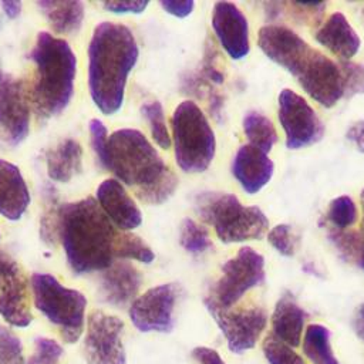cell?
I'll list each match as a JSON object with an SVG mask.
<instances>
[{
    "instance_id": "11",
    "label": "cell",
    "mask_w": 364,
    "mask_h": 364,
    "mask_svg": "<svg viewBox=\"0 0 364 364\" xmlns=\"http://www.w3.org/2000/svg\"><path fill=\"white\" fill-rule=\"evenodd\" d=\"M209 314L223 333L228 347L235 354L252 350L267 324V313L263 307L250 306L240 309H220L203 300Z\"/></svg>"
},
{
    "instance_id": "6",
    "label": "cell",
    "mask_w": 364,
    "mask_h": 364,
    "mask_svg": "<svg viewBox=\"0 0 364 364\" xmlns=\"http://www.w3.org/2000/svg\"><path fill=\"white\" fill-rule=\"evenodd\" d=\"M195 209L205 223L213 226L223 243L259 240L269 228L260 208L245 206L232 193L202 192L196 196Z\"/></svg>"
},
{
    "instance_id": "21",
    "label": "cell",
    "mask_w": 364,
    "mask_h": 364,
    "mask_svg": "<svg viewBox=\"0 0 364 364\" xmlns=\"http://www.w3.org/2000/svg\"><path fill=\"white\" fill-rule=\"evenodd\" d=\"M316 41L341 60L354 57L361 46L358 34L354 31L346 16L340 11L333 13L316 33Z\"/></svg>"
},
{
    "instance_id": "15",
    "label": "cell",
    "mask_w": 364,
    "mask_h": 364,
    "mask_svg": "<svg viewBox=\"0 0 364 364\" xmlns=\"http://www.w3.org/2000/svg\"><path fill=\"white\" fill-rule=\"evenodd\" d=\"M213 31L232 60H240L249 54V26L239 7L230 1H218L212 14Z\"/></svg>"
},
{
    "instance_id": "20",
    "label": "cell",
    "mask_w": 364,
    "mask_h": 364,
    "mask_svg": "<svg viewBox=\"0 0 364 364\" xmlns=\"http://www.w3.org/2000/svg\"><path fill=\"white\" fill-rule=\"evenodd\" d=\"M30 200V191L18 166L0 158V215L7 220H20Z\"/></svg>"
},
{
    "instance_id": "31",
    "label": "cell",
    "mask_w": 364,
    "mask_h": 364,
    "mask_svg": "<svg viewBox=\"0 0 364 364\" xmlns=\"http://www.w3.org/2000/svg\"><path fill=\"white\" fill-rule=\"evenodd\" d=\"M263 353L269 364H306L290 346L277 340L272 333L263 341Z\"/></svg>"
},
{
    "instance_id": "4",
    "label": "cell",
    "mask_w": 364,
    "mask_h": 364,
    "mask_svg": "<svg viewBox=\"0 0 364 364\" xmlns=\"http://www.w3.org/2000/svg\"><path fill=\"white\" fill-rule=\"evenodd\" d=\"M118 232L94 198L60 206L58 237L68 266L77 274L102 272L114 263Z\"/></svg>"
},
{
    "instance_id": "23",
    "label": "cell",
    "mask_w": 364,
    "mask_h": 364,
    "mask_svg": "<svg viewBox=\"0 0 364 364\" xmlns=\"http://www.w3.org/2000/svg\"><path fill=\"white\" fill-rule=\"evenodd\" d=\"M47 175L54 182L65 183L81 172L82 146L73 138H65L46 154Z\"/></svg>"
},
{
    "instance_id": "37",
    "label": "cell",
    "mask_w": 364,
    "mask_h": 364,
    "mask_svg": "<svg viewBox=\"0 0 364 364\" xmlns=\"http://www.w3.org/2000/svg\"><path fill=\"white\" fill-rule=\"evenodd\" d=\"M148 4V1H105L102 7L115 14H139Z\"/></svg>"
},
{
    "instance_id": "12",
    "label": "cell",
    "mask_w": 364,
    "mask_h": 364,
    "mask_svg": "<svg viewBox=\"0 0 364 364\" xmlns=\"http://www.w3.org/2000/svg\"><path fill=\"white\" fill-rule=\"evenodd\" d=\"M279 121L286 134V146L300 149L318 142L324 125L313 107L293 90L284 88L279 95Z\"/></svg>"
},
{
    "instance_id": "3",
    "label": "cell",
    "mask_w": 364,
    "mask_h": 364,
    "mask_svg": "<svg viewBox=\"0 0 364 364\" xmlns=\"http://www.w3.org/2000/svg\"><path fill=\"white\" fill-rule=\"evenodd\" d=\"M121 183L134 188L146 203L159 205L176 189L178 179L148 138L138 129L122 128L108 135L101 164Z\"/></svg>"
},
{
    "instance_id": "30",
    "label": "cell",
    "mask_w": 364,
    "mask_h": 364,
    "mask_svg": "<svg viewBox=\"0 0 364 364\" xmlns=\"http://www.w3.org/2000/svg\"><path fill=\"white\" fill-rule=\"evenodd\" d=\"M327 220L334 229L340 230L353 226L357 220V206L354 200L347 195L333 199L327 210Z\"/></svg>"
},
{
    "instance_id": "13",
    "label": "cell",
    "mask_w": 364,
    "mask_h": 364,
    "mask_svg": "<svg viewBox=\"0 0 364 364\" xmlns=\"http://www.w3.org/2000/svg\"><path fill=\"white\" fill-rule=\"evenodd\" d=\"M181 294L176 283L148 289L129 306V318L141 333H171L175 326L173 311Z\"/></svg>"
},
{
    "instance_id": "22",
    "label": "cell",
    "mask_w": 364,
    "mask_h": 364,
    "mask_svg": "<svg viewBox=\"0 0 364 364\" xmlns=\"http://www.w3.org/2000/svg\"><path fill=\"white\" fill-rule=\"evenodd\" d=\"M307 313L296 303L290 293H284L276 303L272 316V334L284 344L299 347Z\"/></svg>"
},
{
    "instance_id": "10",
    "label": "cell",
    "mask_w": 364,
    "mask_h": 364,
    "mask_svg": "<svg viewBox=\"0 0 364 364\" xmlns=\"http://www.w3.org/2000/svg\"><path fill=\"white\" fill-rule=\"evenodd\" d=\"M122 333L124 321L119 317L94 310L85 323L84 357L87 364H127Z\"/></svg>"
},
{
    "instance_id": "18",
    "label": "cell",
    "mask_w": 364,
    "mask_h": 364,
    "mask_svg": "<svg viewBox=\"0 0 364 364\" xmlns=\"http://www.w3.org/2000/svg\"><path fill=\"white\" fill-rule=\"evenodd\" d=\"M0 316L13 327H27L33 321L28 282L18 266L9 272L0 283Z\"/></svg>"
},
{
    "instance_id": "32",
    "label": "cell",
    "mask_w": 364,
    "mask_h": 364,
    "mask_svg": "<svg viewBox=\"0 0 364 364\" xmlns=\"http://www.w3.org/2000/svg\"><path fill=\"white\" fill-rule=\"evenodd\" d=\"M63 353V347L55 340L36 337L34 353L27 358V364H58Z\"/></svg>"
},
{
    "instance_id": "27",
    "label": "cell",
    "mask_w": 364,
    "mask_h": 364,
    "mask_svg": "<svg viewBox=\"0 0 364 364\" xmlns=\"http://www.w3.org/2000/svg\"><path fill=\"white\" fill-rule=\"evenodd\" d=\"M114 256L117 259H132L141 263H152L155 255L152 249L136 235L129 232L118 233L114 247Z\"/></svg>"
},
{
    "instance_id": "33",
    "label": "cell",
    "mask_w": 364,
    "mask_h": 364,
    "mask_svg": "<svg viewBox=\"0 0 364 364\" xmlns=\"http://www.w3.org/2000/svg\"><path fill=\"white\" fill-rule=\"evenodd\" d=\"M0 364H24L20 338L0 324Z\"/></svg>"
},
{
    "instance_id": "39",
    "label": "cell",
    "mask_w": 364,
    "mask_h": 364,
    "mask_svg": "<svg viewBox=\"0 0 364 364\" xmlns=\"http://www.w3.org/2000/svg\"><path fill=\"white\" fill-rule=\"evenodd\" d=\"M192 357L200 364H225L219 353L208 347H195L192 350Z\"/></svg>"
},
{
    "instance_id": "28",
    "label": "cell",
    "mask_w": 364,
    "mask_h": 364,
    "mask_svg": "<svg viewBox=\"0 0 364 364\" xmlns=\"http://www.w3.org/2000/svg\"><path fill=\"white\" fill-rule=\"evenodd\" d=\"M141 114L149 124L151 135H152L155 144L162 149H168L171 146V136H169V132L166 128L162 104L159 101L145 102L141 107Z\"/></svg>"
},
{
    "instance_id": "19",
    "label": "cell",
    "mask_w": 364,
    "mask_h": 364,
    "mask_svg": "<svg viewBox=\"0 0 364 364\" xmlns=\"http://www.w3.org/2000/svg\"><path fill=\"white\" fill-rule=\"evenodd\" d=\"M273 171L274 165L267 154L249 144L237 149L232 162L233 176L237 179L242 189L250 195L257 193L269 183Z\"/></svg>"
},
{
    "instance_id": "42",
    "label": "cell",
    "mask_w": 364,
    "mask_h": 364,
    "mask_svg": "<svg viewBox=\"0 0 364 364\" xmlns=\"http://www.w3.org/2000/svg\"><path fill=\"white\" fill-rule=\"evenodd\" d=\"M361 208H363V228L360 232H357L358 236V253L355 263L364 270V189L361 192Z\"/></svg>"
},
{
    "instance_id": "44",
    "label": "cell",
    "mask_w": 364,
    "mask_h": 364,
    "mask_svg": "<svg viewBox=\"0 0 364 364\" xmlns=\"http://www.w3.org/2000/svg\"><path fill=\"white\" fill-rule=\"evenodd\" d=\"M354 328L357 336L364 340V304H361L355 313V318H354Z\"/></svg>"
},
{
    "instance_id": "17",
    "label": "cell",
    "mask_w": 364,
    "mask_h": 364,
    "mask_svg": "<svg viewBox=\"0 0 364 364\" xmlns=\"http://www.w3.org/2000/svg\"><path fill=\"white\" fill-rule=\"evenodd\" d=\"M142 286L141 272L129 262H114L101 272L98 297L114 307H125L132 303Z\"/></svg>"
},
{
    "instance_id": "7",
    "label": "cell",
    "mask_w": 364,
    "mask_h": 364,
    "mask_svg": "<svg viewBox=\"0 0 364 364\" xmlns=\"http://www.w3.org/2000/svg\"><path fill=\"white\" fill-rule=\"evenodd\" d=\"M30 286L36 309L58 327L65 343H77L85 328L87 297L84 293L65 287L48 273H33Z\"/></svg>"
},
{
    "instance_id": "1",
    "label": "cell",
    "mask_w": 364,
    "mask_h": 364,
    "mask_svg": "<svg viewBox=\"0 0 364 364\" xmlns=\"http://www.w3.org/2000/svg\"><path fill=\"white\" fill-rule=\"evenodd\" d=\"M260 50L289 71L320 105L331 108L344 95L340 67L284 26L267 24L259 30Z\"/></svg>"
},
{
    "instance_id": "14",
    "label": "cell",
    "mask_w": 364,
    "mask_h": 364,
    "mask_svg": "<svg viewBox=\"0 0 364 364\" xmlns=\"http://www.w3.org/2000/svg\"><path fill=\"white\" fill-rule=\"evenodd\" d=\"M31 101L26 84L6 75L0 82V136L9 145L23 142L30 131Z\"/></svg>"
},
{
    "instance_id": "24",
    "label": "cell",
    "mask_w": 364,
    "mask_h": 364,
    "mask_svg": "<svg viewBox=\"0 0 364 364\" xmlns=\"http://www.w3.org/2000/svg\"><path fill=\"white\" fill-rule=\"evenodd\" d=\"M37 6L50 27L58 34L77 33L84 21L85 6L78 0H41Z\"/></svg>"
},
{
    "instance_id": "41",
    "label": "cell",
    "mask_w": 364,
    "mask_h": 364,
    "mask_svg": "<svg viewBox=\"0 0 364 364\" xmlns=\"http://www.w3.org/2000/svg\"><path fill=\"white\" fill-rule=\"evenodd\" d=\"M0 6L9 18H17L21 14L23 3L18 0H4L0 1Z\"/></svg>"
},
{
    "instance_id": "16",
    "label": "cell",
    "mask_w": 364,
    "mask_h": 364,
    "mask_svg": "<svg viewBox=\"0 0 364 364\" xmlns=\"http://www.w3.org/2000/svg\"><path fill=\"white\" fill-rule=\"evenodd\" d=\"M95 200L109 222L122 232H129L142 223V213L124 185L108 178L97 188Z\"/></svg>"
},
{
    "instance_id": "25",
    "label": "cell",
    "mask_w": 364,
    "mask_h": 364,
    "mask_svg": "<svg viewBox=\"0 0 364 364\" xmlns=\"http://www.w3.org/2000/svg\"><path fill=\"white\" fill-rule=\"evenodd\" d=\"M243 131L249 145L267 154L277 142V132L273 122L257 111H249L243 117Z\"/></svg>"
},
{
    "instance_id": "35",
    "label": "cell",
    "mask_w": 364,
    "mask_h": 364,
    "mask_svg": "<svg viewBox=\"0 0 364 364\" xmlns=\"http://www.w3.org/2000/svg\"><path fill=\"white\" fill-rule=\"evenodd\" d=\"M340 70L344 81V94L354 95L357 92H364V65L343 63Z\"/></svg>"
},
{
    "instance_id": "40",
    "label": "cell",
    "mask_w": 364,
    "mask_h": 364,
    "mask_svg": "<svg viewBox=\"0 0 364 364\" xmlns=\"http://www.w3.org/2000/svg\"><path fill=\"white\" fill-rule=\"evenodd\" d=\"M347 139L354 142L360 152H364V121H357L348 128Z\"/></svg>"
},
{
    "instance_id": "9",
    "label": "cell",
    "mask_w": 364,
    "mask_h": 364,
    "mask_svg": "<svg viewBox=\"0 0 364 364\" xmlns=\"http://www.w3.org/2000/svg\"><path fill=\"white\" fill-rule=\"evenodd\" d=\"M264 259L250 246L240 247L237 255L222 266V276L205 300L220 309H232L246 291L264 282Z\"/></svg>"
},
{
    "instance_id": "38",
    "label": "cell",
    "mask_w": 364,
    "mask_h": 364,
    "mask_svg": "<svg viewBox=\"0 0 364 364\" xmlns=\"http://www.w3.org/2000/svg\"><path fill=\"white\" fill-rule=\"evenodd\" d=\"M161 7L175 16V17H179V18H183L186 16H189L195 7V3L192 0H185V1H175V0H162L159 1Z\"/></svg>"
},
{
    "instance_id": "29",
    "label": "cell",
    "mask_w": 364,
    "mask_h": 364,
    "mask_svg": "<svg viewBox=\"0 0 364 364\" xmlns=\"http://www.w3.org/2000/svg\"><path fill=\"white\" fill-rule=\"evenodd\" d=\"M179 242L182 247L193 255L203 253L212 247L209 232L205 226L196 223L192 219H183L179 232Z\"/></svg>"
},
{
    "instance_id": "43",
    "label": "cell",
    "mask_w": 364,
    "mask_h": 364,
    "mask_svg": "<svg viewBox=\"0 0 364 364\" xmlns=\"http://www.w3.org/2000/svg\"><path fill=\"white\" fill-rule=\"evenodd\" d=\"M16 267H17V263H16L10 256H7L4 252L0 250V283H1L3 277H4L9 272H11L13 269H16Z\"/></svg>"
},
{
    "instance_id": "8",
    "label": "cell",
    "mask_w": 364,
    "mask_h": 364,
    "mask_svg": "<svg viewBox=\"0 0 364 364\" xmlns=\"http://www.w3.org/2000/svg\"><path fill=\"white\" fill-rule=\"evenodd\" d=\"M173 151L178 166L183 172L198 173L208 169L215 151L213 129L193 101H182L172 115Z\"/></svg>"
},
{
    "instance_id": "45",
    "label": "cell",
    "mask_w": 364,
    "mask_h": 364,
    "mask_svg": "<svg viewBox=\"0 0 364 364\" xmlns=\"http://www.w3.org/2000/svg\"><path fill=\"white\" fill-rule=\"evenodd\" d=\"M1 80H3V74H1V71H0V82H1Z\"/></svg>"
},
{
    "instance_id": "5",
    "label": "cell",
    "mask_w": 364,
    "mask_h": 364,
    "mask_svg": "<svg viewBox=\"0 0 364 364\" xmlns=\"http://www.w3.org/2000/svg\"><path fill=\"white\" fill-rule=\"evenodd\" d=\"M34 63V81L28 90L33 109L38 118L61 114L74 95L77 57L64 38L40 31L30 53Z\"/></svg>"
},
{
    "instance_id": "26",
    "label": "cell",
    "mask_w": 364,
    "mask_h": 364,
    "mask_svg": "<svg viewBox=\"0 0 364 364\" xmlns=\"http://www.w3.org/2000/svg\"><path fill=\"white\" fill-rule=\"evenodd\" d=\"M303 351L313 364H340L331 350L330 331L321 324H310L307 327Z\"/></svg>"
},
{
    "instance_id": "2",
    "label": "cell",
    "mask_w": 364,
    "mask_h": 364,
    "mask_svg": "<svg viewBox=\"0 0 364 364\" xmlns=\"http://www.w3.org/2000/svg\"><path fill=\"white\" fill-rule=\"evenodd\" d=\"M139 48L132 31L119 23L102 21L88 44V90L95 107L112 115L122 107L125 85Z\"/></svg>"
},
{
    "instance_id": "36",
    "label": "cell",
    "mask_w": 364,
    "mask_h": 364,
    "mask_svg": "<svg viewBox=\"0 0 364 364\" xmlns=\"http://www.w3.org/2000/svg\"><path fill=\"white\" fill-rule=\"evenodd\" d=\"M90 129V136H91V145L94 148V152L97 154V158L100 164H102L105 158V151H107V141H108V131L107 127L104 125L102 121L94 118L88 124Z\"/></svg>"
},
{
    "instance_id": "34",
    "label": "cell",
    "mask_w": 364,
    "mask_h": 364,
    "mask_svg": "<svg viewBox=\"0 0 364 364\" xmlns=\"http://www.w3.org/2000/svg\"><path fill=\"white\" fill-rule=\"evenodd\" d=\"M269 243L283 256H293L296 250V237L289 225H277L267 233Z\"/></svg>"
}]
</instances>
